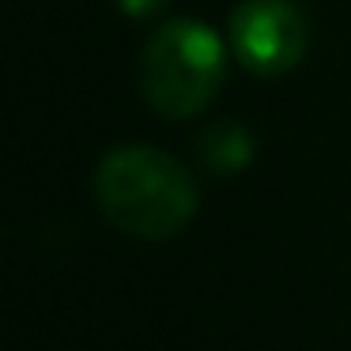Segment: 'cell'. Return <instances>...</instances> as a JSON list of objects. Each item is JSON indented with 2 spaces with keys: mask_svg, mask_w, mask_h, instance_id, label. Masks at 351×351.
Listing matches in <instances>:
<instances>
[{
  "mask_svg": "<svg viewBox=\"0 0 351 351\" xmlns=\"http://www.w3.org/2000/svg\"><path fill=\"white\" fill-rule=\"evenodd\" d=\"M95 197L114 227L147 242L174 238L197 215L193 174L174 155L144 144L117 147L99 162Z\"/></svg>",
  "mask_w": 351,
  "mask_h": 351,
  "instance_id": "1",
  "label": "cell"
},
{
  "mask_svg": "<svg viewBox=\"0 0 351 351\" xmlns=\"http://www.w3.org/2000/svg\"><path fill=\"white\" fill-rule=\"evenodd\" d=\"M197 147H200V159L208 162V170H215V174H238L253 162V140L234 121L212 125Z\"/></svg>",
  "mask_w": 351,
  "mask_h": 351,
  "instance_id": "4",
  "label": "cell"
},
{
  "mask_svg": "<svg viewBox=\"0 0 351 351\" xmlns=\"http://www.w3.org/2000/svg\"><path fill=\"white\" fill-rule=\"evenodd\" d=\"M223 42L197 19H170L140 57L144 95L162 117H193L223 87Z\"/></svg>",
  "mask_w": 351,
  "mask_h": 351,
  "instance_id": "2",
  "label": "cell"
},
{
  "mask_svg": "<svg viewBox=\"0 0 351 351\" xmlns=\"http://www.w3.org/2000/svg\"><path fill=\"white\" fill-rule=\"evenodd\" d=\"M230 42L245 69L283 76L306 57L310 27L291 0H245L230 16Z\"/></svg>",
  "mask_w": 351,
  "mask_h": 351,
  "instance_id": "3",
  "label": "cell"
},
{
  "mask_svg": "<svg viewBox=\"0 0 351 351\" xmlns=\"http://www.w3.org/2000/svg\"><path fill=\"white\" fill-rule=\"evenodd\" d=\"M121 4V12L125 16H132V19H144V16H152V12H159L167 0H117Z\"/></svg>",
  "mask_w": 351,
  "mask_h": 351,
  "instance_id": "5",
  "label": "cell"
}]
</instances>
